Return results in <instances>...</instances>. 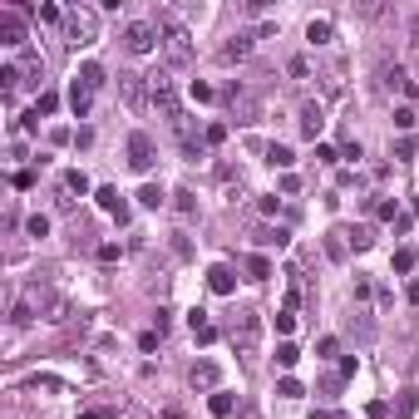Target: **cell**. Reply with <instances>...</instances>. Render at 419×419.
<instances>
[{"label":"cell","instance_id":"obj_3","mask_svg":"<svg viewBox=\"0 0 419 419\" xmlns=\"http://www.w3.org/2000/svg\"><path fill=\"white\" fill-rule=\"evenodd\" d=\"M232 345H237V355H257V345H262V315L252 306H242L237 320H232Z\"/></svg>","mask_w":419,"mask_h":419},{"label":"cell","instance_id":"obj_48","mask_svg":"<svg viewBox=\"0 0 419 419\" xmlns=\"http://www.w3.org/2000/svg\"><path fill=\"white\" fill-rule=\"evenodd\" d=\"M410 217H419V198H415V203H410Z\"/></svg>","mask_w":419,"mask_h":419},{"label":"cell","instance_id":"obj_15","mask_svg":"<svg viewBox=\"0 0 419 419\" xmlns=\"http://www.w3.org/2000/svg\"><path fill=\"white\" fill-rule=\"evenodd\" d=\"M188 330H193V340H198V345H212V340H217V325L208 320V311H193V315H188Z\"/></svg>","mask_w":419,"mask_h":419},{"label":"cell","instance_id":"obj_4","mask_svg":"<svg viewBox=\"0 0 419 419\" xmlns=\"http://www.w3.org/2000/svg\"><path fill=\"white\" fill-rule=\"evenodd\" d=\"M25 306L35 315H45V320H69V301L55 296L50 286H30V291H25Z\"/></svg>","mask_w":419,"mask_h":419},{"label":"cell","instance_id":"obj_18","mask_svg":"<svg viewBox=\"0 0 419 419\" xmlns=\"http://www.w3.org/2000/svg\"><path fill=\"white\" fill-rule=\"evenodd\" d=\"M20 79H25V84H40V79H45V60H40L35 50L20 55Z\"/></svg>","mask_w":419,"mask_h":419},{"label":"cell","instance_id":"obj_34","mask_svg":"<svg viewBox=\"0 0 419 419\" xmlns=\"http://www.w3.org/2000/svg\"><path fill=\"white\" fill-rule=\"evenodd\" d=\"M276 395H281V400H301L306 390H301V380H291V375H286V380L276 385Z\"/></svg>","mask_w":419,"mask_h":419},{"label":"cell","instance_id":"obj_45","mask_svg":"<svg viewBox=\"0 0 419 419\" xmlns=\"http://www.w3.org/2000/svg\"><path fill=\"white\" fill-rule=\"evenodd\" d=\"M410 45H415V50H419V15H415V20H410Z\"/></svg>","mask_w":419,"mask_h":419},{"label":"cell","instance_id":"obj_36","mask_svg":"<svg viewBox=\"0 0 419 419\" xmlns=\"http://www.w3.org/2000/svg\"><path fill=\"white\" fill-rule=\"evenodd\" d=\"M188 94H193V104H212V99H217V94H212V84H198V79H193V89H188Z\"/></svg>","mask_w":419,"mask_h":419},{"label":"cell","instance_id":"obj_11","mask_svg":"<svg viewBox=\"0 0 419 419\" xmlns=\"http://www.w3.org/2000/svg\"><path fill=\"white\" fill-rule=\"evenodd\" d=\"M69 108H74V118H89V108H94V89L74 74V84H69Z\"/></svg>","mask_w":419,"mask_h":419},{"label":"cell","instance_id":"obj_8","mask_svg":"<svg viewBox=\"0 0 419 419\" xmlns=\"http://www.w3.org/2000/svg\"><path fill=\"white\" fill-rule=\"evenodd\" d=\"M118 94H123V104L138 113V108L148 104V79L143 74H118Z\"/></svg>","mask_w":419,"mask_h":419},{"label":"cell","instance_id":"obj_42","mask_svg":"<svg viewBox=\"0 0 419 419\" xmlns=\"http://www.w3.org/2000/svg\"><path fill=\"white\" fill-rule=\"evenodd\" d=\"M10 183H15V188H35V173H30V168H20V173H15Z\"/></svg>","mask_w":419,"mask_h":419},{"label":"cell","instance_id":"obj_9","mask_svg":"<svg viewBox=\"0 0 419 419\" xmlns=\"http://www.w3.org/2000/svg\"><path fill=\"white\" fill-rule=\"evenodd\" d=\"M0 45H10V50L25 45V20H20V10H0Z\"/></svg>","mask_w":419,"mask_h":419},{"label":"cell","instance_id":"obj_16","mask_svg":"<svg viewBox=\"0 0 419 419\" xmlns=\"http://www.w3.org/2000/svg\"><path fill=\"white\" fill-rule=\"evenodd\" d=\"M94 203H99L104 212H113L118 222H128V203L118 198V188H99V193H94Z\"/></svg>","mask_w":419,"mask_h":419},{"label":"cell","instance_id":"obj_41","mask_svg":"<svg viewBox=\"0 0 419 419\" xmlns=\"http://www.w3.org/2000/svg\"><path fill=\"white\" fill-rule=\"evenodd\" d=\"M315 158H320V163H335V158H340V153H335V148H330V143H315Z\"/></svg>","mask_w":419,"mask_h":419},{"label":"cell","instance_id":"obj_20","mask_svg":"<svg viewBox=\"0 0 419 419\" xmlns=\"http://www.w3.org/2000/svg\"><path fill=\"white\" fill-rule=\"evenodd\" d=\"M60 193H65V198H69V203H74V193H79V198H84V193H89V178H84V173H79V168H69V173H65V183H60Z\"/></svg>","mask_w":419,"mask_h":419},{"label":"cell","instance_id":"obj_5","mask_svg":"<svg viewBox=\"0 0 419 419\" xmlns=\"http://www.w3.org/2000/svg\"><path fill=\"white\" fill-rule=\"evenodd\" d=\"M148 104L158 108L163 118H178V113H183V108H178V84H173L168 74H153V79H148Z\"/></svg>","mask_w":419,"mask_h":419},{"label":"cell","instance_id":"obj_47","mask_svg":"<svg viewBox=\"0 0 419 419\" xmlns=\"http://www.w3.org/2000/svg\"><path fill=\"white\" fill-rule=\"evenodd\" d=\"M79 419H108V410H84Z\"/></svg>","mask_w":419,"mask_h":419},{"label":"cell","instance_id":"obj_7","mask_svg":"<svg viewBox=\"0 0 419 419\" xmlns=\"http://www.w3.org/2000/svg\"><path fill=\"white\" fill-rule=\"evenodd\" d=\"M128 168L133 173H148L153 168V138L138 128V133H128Z\"/></svg>","mask_w":419,"mask_h":419},{"label":"cell","instance_id":"obj_43","mask_svg":"<svg viewBox=\"0 0 419 419\" xmlns=\"http://www.w3.org/2000/svg\"><path fill=\"white\" fill-rule=\"evenodd\" d=\"M315 350H320V355H335V350H340V340H335V335H320V345H315Z\"/></svg>","mask_w":419,"mask_h":419},{"label":"cell","instance_id":"obj_40","mask_svg":"<svg viewBox=\"0 0 419 419\" xmlns=\"http://www.w3.org/2000/svg\"><path fill=\"white\" fill-rule=\"evenodd\" d=\"M375 217H385V222H395L400 212H395V203H390V198H380V203H375Z\"/></svg>","mask_w":419,"mask_h":419},{"label":"cell","instance_id":"obj_21","mask_svg":"<svg viewBox=\"0 0 419 419\" xmlns=\"http://www.w3.org/2000/svg\"><path fill=\"white\" fill-rule=\"evenodd\" d=\"M25 390H30V395H60L65 385H60L55 375H30V380H25Z\"/></svg>","mask_w":419,"mask_h":419},{"label":"cell","instance_id":"obj_38","mask_svg":"<svg viewBox=\"0 0 419 419\" xmlns=\"http://www.w3.org/2000/svg\"><path fill=\"white\" fill-rule=\"evenodd\" d=\"M276 330L291 335V330H296V311H276Z\"/></svg>","mask_w":419,"mask_h":419},{"label":"cell","instance_id":"obj_24","mask_svg":"<svg viewBox=\"0 0 419 419\" xmlns=\"http://www.w3.org/2000/svg\"><path fill=\"white\" fill-rule=\"evenodd\" d=\"M385 79H390V84H395L400 94H410V99H415V94H419V89H415V79H410V74H405L400 65H395V69H385Z\"/></svg>","mask_w":419,"mask_h":419},{"label":"cell","instance_id":"obj_27","mask_svg":"<svg viewBox=\"0 0 419 419\" xmlns=\"http://www.w3.org/2000/svg\"><path fill=\"white\" fill-rule=\"evenodd\" d=\"M350 247H355V252H370V247H375V232H370V227H350Z\"/></svg>","mask_w":419,"mask_h":419},{"label":"cell","instance_id":"obj_10","mask_svg":"<svg viewBox=\"0 0 419 419\" xmlns=\"http://www.w3.org/2000/svg\"><path fill=\"white\" fill-rule=\"evenodd\" d=\"M208 291H212V296H232V291H237V272H232L227 262L208 267Z\"/></svg>","mask_w":419,"mask_h":419},{"label":"cell","instance_id":"obj_14","mask_svg":"<svg viewBox=\"0 0 419 419\" xmlns=\"http://www.w3.org/2000/svg\"><path fill=\"white\" fill-rule=\"evenodd\" d=\"M252 45H257V35H232V40L222 45V60H227V65H237V60H247V55H252Z\"/></svg>","mask_w":419,"mask_h":419},{"label":"cell","instance_id":"obj_1","mask_svg":"<svg viewBox=\"0 0 419 419\" xmlns=\"http://www.w3.org/2000/svg\"><path fill=\"white\" fill-rule=\"evenodd\" d=\"M158 50H163V60L168 65H193V35H188V25L178 20V15H163L158 20Z\"/></svg>","mask_w":419,"mask_h":419},{"label":"cell","instance_id":"obj_39","mask_svg":"<svg viewBox=\"0 0 419 419\" xmlns=\"http://www.w3.org/2000/svg\"><path fill=\"white\" fill-rule=\"evenodd\" d=\"M395 158H415V138H410V133L395 138Z\"/></svg>","mask_w":419,"mask_h":419},{"label":"cell","instance_id":"obj_2","mask_svg":"<svg viewBox=\"0 0 419 419\" xmlns=\"http://www.w3.org/2000/svg\"><path fill=\"white\" fill-rule=\"evenodd\" d=\"M65 40H69L74 50L94 45V40H99V10H94V5H69V10H65Z\"/></svg>","mask_w":419,"mask_h":419},{"label":"cell","instance_id":"obj_6","mask_svg":"<svg viewBox=\"0 0 419 419\" xmlns=\"http://www.w3.org/2000/svg\"><path fill=\"white\" fill-rule=\"evenodd\" d=\"M123 50H128V55H153V50H158V25L128 20V25H123Z\"/></svg>","mask_w":419,"mask_h":419},{"label":"cell","instance_id":"obj_46","mask_svg":"<svg viewBox=\"0 0 419 419\" xmlns=\"http://www.w3.org/2000/svg\"><path fill=\"white\" fill-rule=\"evenodd\" d=\"M405 296H410V306H419V281H410V291H405Z\"/></svg>","mask_w":419,"mask_h":419},{"label":"cell","instance_id":"obj_22","mask_svg":"<svg viewBox=\"0 0 419 419\" xmlns=\"http://www.w3.org/2000/svg\"><path fill=\"white\" fill-rule=\"evenodd\" d=\"M330 35H335V25H330L325 15H320V20H311V25H306V40H311V45H330Z\"/></svg>","mask_w":419,"mask_h":419},{"label":"cell","instance_id":"obj_28","mask_svg":"<svg viewBox=\"0 0 419 419\" xmlns=\"http://www.w3.org/2000/svg\"><path fill=\"white\" fill-rule=\"evenodd\" d=\"M415 123H419V108H410V104H405V108H395V128H400V133H410Z\"/></svg>","mask_w":419,"mask_h":419},{"label":"cell","instance_id":"obj_26","mask_svg":"<svg viewBox=\"0 0 419 419\" xmlns=\"http://www.w3.org/2000/svg\"><path fill=\"white\" fill-rule=\"evenodd\" d=\"M138 203H143V208H163V188H158V183H143V188H138Z\"/></svg>","mask_w":419,"mask_h":419},{"label":"cell","instance_id":"obj_44","mask_svg":"<svg viewBox=\"0 0 419 419\" xmlns=\"http://www.w3.org/2000/svg\"><path fill=\"white\" fill-rule=\"evenodd\" d=\"M173 198H178V212H193V208H198V203H193V193H188V188H183V193H173Z\"/></svg>","mask_w":419,"mask_h":419},{"label":"cell","instance_id":"obj_12","mask_svg":"<svg viewBox=\"0 0 419 419\" xmlns=\"http://www.w3.org/2000/svg\"><path fill=\"white\" fill-rule=\"evenodd\" d=\"M325 257L330 262H345L350 257V227H330L325 232Z\"/></svg>","mask_w":419,"mask_h":419},{"label":"cell","instance_id":"obj_29","mask_svg":"<svg viewBox=\"0 0 419 419\" xmlns=\"http://www.w3.org/2000/svg\"><path fill=\"white\" fill-rule=\"evenodd\" d=\"M79 79H84V84H89L94 94L104 89V69H99V65H84V69H79Z\"/></svg>","mask_w":419,"mask_h":419},{"label":"cell","instance_id":"obj_17","mask_svg":"<svg viewBox=\"0 0 419 419\" xmlns=\"http://www.w3.org/2000/svg\"><path fill=\"white\" fill-rule=\"evenodd\" d=\"M188 380H193V390H217V380H222V375H217V365H212V360H198Z\"/></svg>","mask_w":419,"mask_h":419},{"label":"cell","instance_id":"obj_31","mask_svg":"<svg viewBox=\"0 0 419 419\" xmlns=\"http://www.w3.org/2000/svg\"><path fill=\"white\" fill-rule=\"evenodd\" d=\"M296 360H301V350H296L291 340H286V345H276V365H281V370H291Z\"/></svg>","mask_w":419,"mask_h":419},{"label":"cell","instance_id":"obj_13","mask_svg":"<svg viewBox=\"0 0 419 419\" xmlns=\"http://www.w3.org/2000/svg\"><path fill=\"white\" fill-rule=\"evenodd\" d=\"M296 128H301L306 138H320V128H325V108H320V104H301V118H296Z\"/></svg>","mask_w":419,"mask_h":419},{"label":"cell","instance_id":"obj_37","mask_svg":"<svg viewBox=\"0 0 419 419\" xmlns=\"http://www.w3.org/2000/svg\"><path fill=\"white\" fill-rule=\"evenodd\" d=\"M222 138H227V123H208V133H203V143H208V148H217Z\"/></svg>","mask_w":419,"mask_h":419},{"label":"cell","instance_id":"obj_30","mask_svg":"<svg viewBox=\"0 0 419 419\" xmlns=\"http://www.w3.org/2000/svg\"><path fill=\"white\" fill-rule=\"evenodd\" d=\"M25 232H30V237H50V217H45V212L25 217Z\"/></svg>","mask_w":419,"mask_h":419},{"label":"cell","instance_id":"obj_35","mask_svg":"<svg viewBox=\"0 0 419 419\" xmlns=\"http://www.w3.org/2000/svg\"><path fill=\"white\" fill-rule=\"evenodd\" d=\"M415 247H400V252H395V272H415Z\"/></svg>","mask_w":419,"mask_h":419},{"label":"cell","instance_id":"obj_19","mask_svg":"<svg viewBox=\"0 0 419 419\" xmlns=\"http://www.w3.org/2000/svg\"><path fill=\"white\" fill-rule=\"evenodd\" d=\"M252 237H257V247H276V252L291 242V232H286V227H257Z\"/></svg>","mask_w":419,"mask_h":419},{"label":"cell","instance_id":"obj_25","mask_svg":"<svg viewBox=\"0 0 419 419\" xmlns=\"http://www.w3.org/2000/svg\"><path fill=\"white\" fill-rule=\"evenodd\" d=\"M247 276H252V281H267V276H272V262H267L262 252H257V257H247Z\"/></svg>","mask_w":419,"mask_h":419},{"label":"cell","instance_id":"obj_32","mask_svg":"<svg viewBox=\"0 0 419 419\" xmlns=\"http://www.w3.org/2000/svg\"><path fill=\"white\" fill-rule=\"evenodd\" d=\"M208 410H212L217 419H227V415H232V395H222V390H217V395L208 400Z\"/></svg>","mask_w":419,"mask_h":419},{"label":"cell","instance_id":"obj_33","mask_svg":"<svg viewBox=\"0 0 419 419\" xmlns=\"http://www.w3.org/2000/svg\"><path fill=\"white\" fill-rule=\"evenodd\" d=\"M60 108V94L55 89H40V99H35V113H55Z\"/></svg>","mask_w":419,"mask_h":419},{"label":"cell","instance_id":"obj_23","mask_svg":"<svg viewBox=\"0 0 419 419\" xmlns=\"http://www.w3.org/2000/svg\"><path fill=\"white\" fill-rule=\"evenodd\" d=\"M267 163H272V168H291V163H296V153H291L286 143H267Z\"/></svg>","mask_w":419,"mask_h":419}]
</instances>
